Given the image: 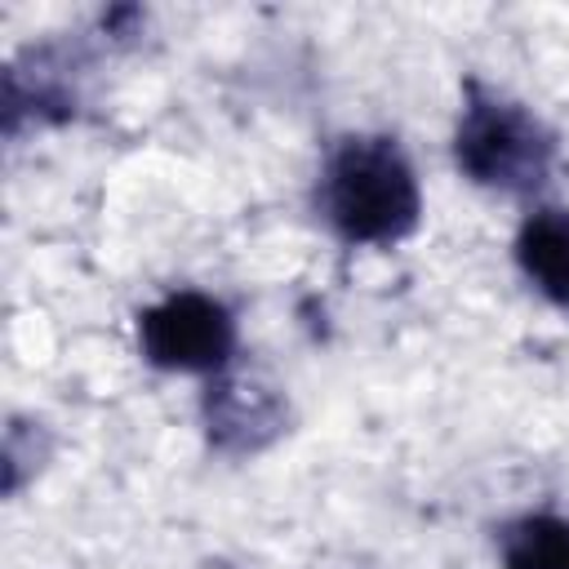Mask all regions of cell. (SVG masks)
Returning a JSON list of instances; mask_svg holds the SVG:
<instances>
[{"label": "cell", "instance_id": "obj_1", "mask_svg": "<svg viewBox=\"0 0 569 569\" xmlns=\"http://www.w3.org/2000/svg\"><path fill=\"white\" fill-rule=\"evenodd\" d=\"M316 209L347 244H400L422 218V187L396 138L351 133L320 164Z\"/></svg>", "mask_w": 569, "mask_h": 569}, {"label": "cell", "instance_id": "obj_2", "mask_svg": "<svg viewBox=\"0 0 569 569\" xmlns=\"http://www.w3.org/2000/svg\"><path fill=\"white\" fill-rule=\"evenodd\" d=\"M453 164L476 187L502 196H529L551 178L556 133L525 102L485 84H467L453 124Z\"/></svg>", "mask_w": 569, "mask_h": 569}, {"label": "cell", "instance_id": "obj_3", "mask_svg": "<svg viewBox=\"0 0 569 569\" xmlns=\"http://www.w3.org/2000/svg\"><path fill=\"white\" fill-rule=\"evenodd\" d=\"M138 351L156 369L218 378L236 356V316L213 293L173 289L138 311Z\"/></svg>", "mask_w": 569, "mask_h": 569}, {"label": "cell", "instance_id": "obj_4", "mask_svg": "<svg viewBox=\"0 0 569 569\" xmlns=\"http://www.w3.org/2000/svg\"><path fill=\"white\" fill-rule=\"evenodd\" d=\"M289 422L284 396L253 373H218L204 391V431L222 453H258Z\"/></svg>", "mask_w": 569, "mask_h": 569}, {"label": "cell", "instance_id": "obj_5", "mask_svg": "<svg viewBox=\"0 0 569 569\" xmlns=\"http://www.w3.org/2000/svg\"><path fill=\"white\" fill-rule=\"evenodd\" d=\"M516 262L551 307L569 311V209H533L516 231Z\"/></svg>", "mask_w": 569, "mask_h": 569}, {"label": "cell", "instance_id": "obj_6", "mask_svg": "<svg viewBox=\"0 0 569 569\" xmlns=\"http://www.w3.org/2000/svg\"><path fill=\"white\" fill-rule=\"evenodd\" d=\"M498 569H569V516H520L502 533Z\"/></svg>", "mask_w": 569, "mask_h": 569}]
</instances>
